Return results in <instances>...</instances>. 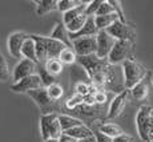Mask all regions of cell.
<instances>
[{
  "mask_svg": "<svg viewBox=\"0 0 153 142\" xmlns=\"http://www.w3.org/2000/svg\"><path fill=\"white\" fill-rule=\"evenodd\" d=\"M136 125L140 138L144 142L153 141V108L143 105L137 112Z\"/></svg>",
  "mask_w": 153,
  "mask_h": 142,
  "instance_id": "6da1fadb",
  "label": "cell"
},
{
  "mask_svg": "<svg viewBox=\"0 0 153 142\" xmlns=\"http://www.w3.org/2000/svg\"><path fill=\"white\" fill-rule=\"evenodd\" d=\"M123 72H124V81L126 89H133L139 82L144 81L146 76V69L144 65L134 60H128L123 64Z\"/></svg>",
  "mask_w": 153,
  "mask_h": 142,
  "instance_id": "7a4b0ae2",
  "label": "cell"
},
{
  "mask_svg": "<svg viewBox=\"0 0 153 142\" xmlns=\"http://www.w3.org/2000/svg\"><path fill=\"white\" fill-rule=\"evenodd\" d=\"M132 55H133V43L128 40H117L108 56V63L111 65L124 64L128 60H133Z\"/></svg>",
  "mask_w": 153,
  "mask_h": 142,
  "instance_id": "3957f363",
  "label": "cell"
},
{
  "mask_svg": "<svg viewBox=\"0 0 153 142\" xmlns=\"http://www.w3.org/2000/svg\"><path fill=\"white\" fill-rule=\"evenodd\" d=\"M72 48L77 55V57L96 55V52H97V39L96 37H85V39L73 40Z\"/></svg>",
  "mask_w": 153,
  "mask_h": 142,
  "instance_id": "277c9868",
  "label": "cell"
},
{
  "mask_svg": "<svg viewBox=\"0 0 153 142\" xmlns=\"http://www.w3.org/2000/svg\"><path fill=\"white\" fill-rule=\"evenodd\" d=\"M96 39H97V52H96V56L99 58H102V60H108V56L112 52L117 40L113 36H111L107 31H100L99 35L96 36Z\"/></svg>",
  "mask_w": 153,
  "mask_h": 142,
  "instance_id": "5b68a950",
  "label": "cell"
},
{
  "mask_svg": "<svg viewBox=\"0 0 153 142\" xmlns=\"http://www.w3.org/2000/svg\"><path fill=\"white\" fill-rule=\"evenodd\" d=\"M43 87L44 85L39 77V75H32L29 77L20 80L19 82H15L12 87H11V89L15 93H28L29 90L39 89V88H43Z\"/></svg>",
  "mask_w": 153,
  "mask_h": 142,
  "instance_id": "8992f818",
  "label": "cell"
},
{
  "mask_svg": "<svg viewBox=\"0 0 153 142\" xmlns=\"http://www.w3.org/2000/svg\"><path fill=\"white\" fill-rule=\"evenodd\" d=\"M29 35L24 33V32H15L12 33L7 40V47L8 51H10L11 56L15 58H22V49H23V44L24 41L28 39Z\"/></svg>",
  "mask_w": 153,
  "mask_h": 142,
  "instance_id": "52a82bcc",
  "label": "cell"
},
{
  "mask_svg": "<svg viewBox=\"0 0 153 142\" xmlns=\"http://www.w3.org/2000/svg\"><path fill=\"white\" fill-rule=\"evenodd\" d=\"M107 32L113 36L116 40H128L133 43V37H134V32L133 29L131 28L126 23L123 21H116L113 25H111L109 28L107 29Z\"/></svg>",
  "mask_w": 153,
  "mask_h": 142,
  "instance_id": "ba28073f",
  "label": "cell"
},
{
  "mask_svg": "<svg viewBox=\"0 0 153 142\" xmlns=\"http://www.w3.org/2000/svg\"><path fill=\"white\" fill-rule=\"evenodd\" d=\"M35 72H36V63L28 60V58H22L17 63L16 67H15L12 76H13L15 82H19L20 80L29 77L32 75H36Z\"/></svg>",
  "mask_w": 153,
  "mask_h": 142,
  "instance_id": "9c48e42d",
  "label": "cell"
},
{
  "mask_svg": "<svg viewBox=\"0 0 153 142\" xmlns=\"http://www.w3.org/2000/svg\"><path fill=\"white\" fill-rule=\"evenodd\" d=\"M128 96H129V92L128 89H125L123 93L117 94L113 100H112L111 105H109V110H108V118H117L120 114L124 112L126 101H128Z\"/></svg>",
  "mask_w": 153,
  "mask_h": 142,
  "instance_id": "30bf717a",
  "label": "cell"
},
{
  "mask_svg": "<svg viewBox=\"0 0 153 142\" xmlns=\"http://www.w3.org/2000/svg\"><path fill=\"white\" fill-rule=\"evenodd\" d=\"M99 32L100 31L97 29V27H96L95 17H88L85 25L80 31L76 32V33H69V39L71 41H73V40H79V39H85V37H96L99 35Z\"/></svg>",
  "mask_w": 153,
  "mask_h": 142,
  "instance_id": "8fae6325",
  "label": "cell"
},
{
  "mask_svg": "<svg viewBox=\"0 0 153 142\" xmlns=\"http://www.w3.org/2000/svg\"><path fill=\"white\" fill-rule=\"evenodd\" d=\"M27 94L35 102H36V105L40 106V108H48V106H51V104L53 102L51 100V97H49L47 88H44V87L39 88V89L29 90Z\"/></svg>",
  "mask_w": 153,
  "mask_h": 142,
  "instance_id": "7c38bea8",
  "label": "cell"
},
{
  "mask_svg": "<svg viewBox=\"0 0 153 142\" xmlns=\"http://www.w3.org/2000/svg\"><path fill=\"white\" fill-rule=\"evenodd\" d=\"M68 47L61 41L52 39L51 36L47 37V53H48V60H53V58H59L60 55L63 53L64 49H67ZM47 60V61H48Z\"/></svg>",
  "mask_w": 153,
  "mask_h": 142,
  "instance_id": "4fadbf2b",
  "label": "cell"
},
{
  "mask_svg": "<svg viewBox=\"0 0 153 142\" xmlns=\"http://www.w3.org/2000/svg\"><path fill=\"white\" fill-rule=\"evenodd\" d=\"M57 120V114L56 113H47L40 117V133L44 141L49 140V134H51V129L53 122Z\"/></svg>",
  "mask_w": 153,
  "mask_h": 142,
  "instance_id": "5bb4252c",
  "label": "cell"
},
{
  "mask_svg": "<svg viewBox=\"0 0 153 142\" xmlns=\"http://www.w3.org/2000/svg\"><path fill=\"white\" fill-rule=\"evenodd\" d=\"M51 37L61 41V43H64L68 48H72V41L69 39V32H68V29H67V27L64 23H57V24H56L53 32L51 33Z\"/></svg>",
  "mask_w": 153,
  "mask_h": 142,
  "instance_id": "9a60e30c",
  "label": "cell"
},
{
  "mask_svg": "<svg viewBox=\"0 0 153 142\" xmlns=\"http://www.w3.org/2000/svg\"><path fill=\"white\" fill-rule=\"evenodd\" d=\"M31 37L35 40L36 44V55L39 63H47L48 60V53H47V37L37 36V35H31Z\"/></svg>",
  "mask_w": 153,
  "mask_h": 142,
  "instance_id": "2e32d148",
  "label": "cell"
},
{
  "mask_svg": "<svg viewBox=\"0 0 153 142\" xmlns=\"http://www.w3.org/2000/svg\"><path fill=\"white\" fill-rule=\"evenodd\" d=\"M64 134L69 135V137H72L73 140H76V141H81L88 137L95 135V133L89 128H87L85 125H80V126H76V128H72V129L67 130V132H64Z\"/></svg>",
  "mask_w": 153,
  "mask_h": 142,
  "instance_id": "e0dca14e",
  "label": "cell"
},
{
  "mask_svg": "<svg viewBox=\"0 0 153 142\" xmlns=\"http://www.w3.org/2000/svg\"><path fill=\"white\" fill-rule=\"evenodd\" d=\"M22 55L24 58H28V60L33 61V63H36V64L39 63L37 55H36V44H35V40L31 37V35H29L28 39L24 41V44H23Z\"/></svg>",
  "mask_w": 153,
  "mask_h": 142,
  "instance_id": "ac0fdd59",
  "label": "cell"
},
{
  "mask_svg": "<svg viewBox=\"0 0 153 142\" xmlns=\"http://www.w3.org/2000/svg\"><path fill=\"white\" fill-rule=\"evenodd\" d=\"M120 17L117 13H112V15H105V16H96L95 17V23L99 31H107L111 25H113L116 21H119Z\"/></svg>",
  "mask_w": 153,
  "mask_h": 142,
  "instance_id": "d6986e66",
  "label": "cell"
},
{
  "mask_svg": "<svg viewBox=\"0 0 153 142\" xmlns=\"http://www.w3.org/2000/svg\"><path fill=\"white\" fill-rule=\"evenodd\" d=\"M87 4H88V3H83V4H80L79 7L73 8V10H71V11H68V12L64 13V16H63V23H64V24L67 25L68 23L72 21V20H75L76 17L81 16V15H85Z\"/></svg>",
  "mask_w": 153,
  "mask_h": 142,
  "instance_id": "ffe728a7",
  "label": "cell"
},
{
  "mask_svg": "<svg viewBox=\"0 0 153 142\" xmlns=\"http://www.w3.org/2000/svg\"><path fill=\"white\" fill-rule=\"evenodd\" d=\"M99 132L104 133V134H107L111 138H116L119 135L124 134L123 129L119 125H116V124H102V125H100Z\"/></svg>",
  "mask_w": 153,
  "mask_h": 142,
  "instance_id": "44dd1931",
  "label": "cell"
},
{
  "mask_svg": "<svg viewBox=\"0 0 153 142\" xmlns=\"http://www.w3.org/2000/svg\"><path fill=\"white\" fill-rule=\"evenodd\" d=\"M37 15L43 16V15L51 12L53 10H57V1L56 0H37Z\"/></svg>",
  "mask_w": 153,
  "mask_h": 142,
  "instance_id": "7402d4cb",
  "label": "cell"
},
{
  "mask_svg": "<svg viewBox=\"0 0 153 142\" xmlns=\"http://www.w3.org/2000/svg\"><path fill=\"white\" fill-rule=\"evenodd\" d=\"M59 121H60V125L63 128V132H67V130L72 129V128H76V126H80L83 125L80 120L75 117H71V116H67V114H60L59 116Z\"/></svg>",
  "mask_w": 153,
  "mask_h": 142,
  "instance_id": "603a6c76",
  "label": "cell"
},
{
  "mask_svg": "<svg viewBox=\"0 0 153 142\" xmlns=\"http://www.w3.org/2000/svg\"><path fill=\"white\" fill-rule=\"evenodd\" d=\"M44 67H45V69L48 70L49 73H51L52 76H59L61 72H63L64 69V64L61 63L59 58H53V60H48L45 64H44Z\"/></svg>",
  "mask_w": 153,
  "mask_h": 142,
  "instance_id": "cb8c5ba5",
  "label": "cell"
},
{
  "mask_svg": "<svg viewBox=\"0 0 153 142\" xmlns=\"http://www.w3.org/2000/svg\"><path fill=\"white\" fill-rule=\"evenodd\" d=\"M87 19H88L87 15H81V16L76 17L75 20H72L71 23H68V24L65 25L67 29H68V32H69V33H76V32H79L85 25Z\"/></svg>",
  "mask_w": 153,
  "mask_h": 142,
  "instance_id": "d4e9b609",
  "label": "cell"
},
{
  "mask_svg": "<svg viewBox=\"0 0 153 142\" xmlns=\"http://www.w3.org/2000/svg\"><path fill=\"white\" fill-rule=\"evenodd\" d=\"M131 93H132V96H133L136 100L146 98V96H148V85H146V82L145 81L139 82V84H137L133 89H131Z\"/></svg>",
  "mask_w": 153,
  "mask_h": 142,
  "instance_id": "484cf974",
  "label": "cell"
},
{
  "mask_svg": "<svg viewBox=\"0 0 153 142\" xmlns=\"http://www.w3.org/2000/svg\"><path fill=\"white\" fill-rule=\"evenodd\" d=\"M59 60H60L63 64L71 65V64L76 63V60H77V55H76L75 51H73L72 48H67V49H64L63 53L60 55Z\"/></svg>",
  "mask_w": 153,
  "mask_h": 142,
  "instance_id": "4316f807",
  "label": "cell"
},
{
  "mask_svg": "<svg viewBox=\"0 0 153 142\" xmlns=\"http://www.w3.org/2000/svg\"><path fill=\"white\" fill-rule=\"evenodd\" d=\"M83 4V1H76V0H59L57 1V10L61 11L63 13L68 12V11L73 10V8L79 7Z\"/></svg>",
  "mask_w": 153,
  "mask_h": 142,
  "instance_id": "83f0119b",
  "label": "cell"
},
{
  "mask_svg": "<svg viewBox=\"0 0 153 142\" xmlns=\"http://www.w3.org/2000/svg\"><path fill=\"white\" fill-rule=\"evenodd\" d=\"M37 75H39L40 80H42L44 88H48V87H51L52 84H55V76H52L51 73L45 69V67H40Z\"/></svg>",
  "mask_w": 153,
  "mask_h": 142,
  "instance_id": "f1b7e54d",
  "label": "cell"
},
{
  "mask_svg": "<svg viewBox=\"0 0 153 142\" xmlns=\"http://www.w3.org/2000/svg\"><path fill=\"white\" fill-rule=\"evenodd\" d=\"M47 90H48V94H49V97H51L52 101H57V100H60L64 94L63 87H61L60 84H57V82H55V84H52L51 87H48Z\"/></svg>",
  "mask_w": 153,
  "mask_h": 142,
  "instance_id": "f546056e",
  "label": "cell"
},
{
  "mask_svg": "<svg viewBox=\"0 0 153 142\" xmlns=\"http://www.w3.org/2000/svg\"><path fill=\"white\" fill-rule=\"evenodd\" d=\"M101 4H102V0H93V1H89V3L87 4L85 15H87L88 17H95Z\"/></svg>",
  "mask_w": 153,
  "mask_h": 142,
  "instance_id": "4dcf8cb0",
  "label": "cell"
},
{
  "mask_svg": "<svg viewBox=\"0 0 153 142\" xmlns=\"http://www.w3.org/2000/svg\"><path fill=\"white\" fill-rule=\"evenodd\" d=\"M112 13H116V11H114V7L112 5L111 0H109V1H102V4L100 5L97 13H96V16H105V15H112Z\"/></svg>",
  "mask_w": 153,
  "mask_h": 142,
  "instance_id": "1f68e13d",
  "label": "cell"
},
{
  "mask_svg": "<svg viewBox=\"0 0 153 142\" xmlns=\"http://www.w3.org/2000/svg\"><path fill=\"white\" fill-rule=\"evenodd\" d=\"M8 77H10V68H8L5 58L0 55V80L5 81V80H8Z\"/></svg>",
  "mask_w": 153,
  "mask_h": 142,
  "instance_id": "d6a6232c",
  "label": "cell"
},
{
  "mask_svg": "<svg viewBox=\"0 0 153 142\" xmlns=\"http://www.w3.org/2000/svg\"><path fill=\"white\" fill-rule=\"evenodd\" d=\"M75 92H76V94H79V96H88V94L92 92V88L89 87L88 84H85V82H77V84L75 85Z\"/></svg>",
  "mask_w": 153,
  "mask_h": 142,
  "instance_id": "836d02e7",
  "label": "cell"
},
{
  "mask_svg": "<svg viewBox=\"0 0 153 142\" xmlns=\"http://www.w3.org/2000/svg\"><path fill=\"white\" fill-rule=\"evenodd\" d=\"M81 104H84V98H83V96H79V94H75V96L69 97V98L67 100L65 105H67V108H68V109H75V108H77L79 105H81Z\"/></svg>",
  "mask_w": 153,
  "mask_h": 142,
  "instance_id": "e575fe53",
  "label": "cell"
},
{
  "mask_svg": "<svg viewBox=\"0 0 153 142\" xmlns=\"http://www.w3.org/2000/svg\"><path fill=\"white\" fill-rule=\"evenodd\" d=\"M107 98H108V96H107V93H105V92L99 90V92H96V93H95V101H96V104H105Z\"/></svg>",
  "mask_w": 153,
  "mask_h": 142,
  "instance_id": "d590c367",
  "label": "cell"
},
{
  "mask_svg": "<svg viewBox=\"0 0 153 142\" xmlns=\"http://www.w3.org/2000/svg\"><path fill=\"white\" fill-rule=\"evenodd\" d=\"M95 137H96V141L97 142H113V138L108 137L107 134H104V133H101V132L95 133Z\"/></svg>",
  "mask_w": 153,
  "mask_h": 142,
  "instance_id": "8d00e7d4",
  "label": "cell"
},
{
  "mask_svg": "<svg viewBox=\"0 0 153 142\" xmlns=\"http://www.w3.org/2000/svg\"><path fill=\"white\" fill-rule=\"evenodd\" d=\"M113 142H133V137H131V135H128L124 133V134L113 138Z\"/></svg>",
  "mask_w": 153,
  "mask_h": 142,
  "instance_id": "74e56055",
  "label": "cell"
},
{
  "mask_svg": "<svg viewBox=\"0 0 153 142\" xmlns=\"http://www.w3.org/2000/svg\"><path fill=\"white\" fill-rule=\"evenodd\" d=\"M59 142H77L76 140H73L72 137H69V135H67V134H63L60 137V140H59Z\"/></svg>",
  "mask_w": 153,
  "mask_h": 142,
  "instance_id": "f35d334b",
  "label": "cell"
},
{
  "mask_svg": "<svg viewBox=\"0 0 153 142\" xmlns=\"http://www.w3.org/2000/svg\"><path fill=\"white\" fill-rule=\"evenodd\" d=\"M77 142H97V141H96L95 135H92V137H88V138H85V140H81V141H77Z\"/></svg>",
  "mask_w": 153,
  "mask_h": 142,
  "instance_id": "ab89813d",
  "label": "cell"
},
{
  "mask_svg": "<svg viewBox=\"0 0 153 142\" xmlns=\"http://www.w3.org/2000/svg\"><path fill=\"white\" fill-rule=\"evenodd\" d=\"M44 142H59V140H53V138H49V140L44 141Z\"/></svg>",
  "mask_w": 153,
  "mask_h": 142,
  "instance_id": "60d3db41",
  "label": "cell"
},
{
  "mask_svg": "<svg viewBox=\"0 0 153 142\" xmlns=\"http://www.w3.org/2000/svg\"><path fill=\"white\" fill-rule=\"evenodd\" d=\"M152 142H153V141H152Z\"/></svg>",
  "mask_w": 153,
  "mask_h": 142,
  "instance_id": "b9f144b4",
  "label": "cell"
}]
</instances>
